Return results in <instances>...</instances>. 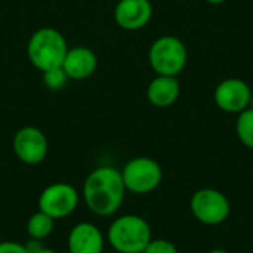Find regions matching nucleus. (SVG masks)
Listing matches in <instances>:
<instances>
[{"instance_id":"1","label":"nucleus","mask_w":253,"mask_h":253,"mask_svg":"<svg viewBox=\"0 0 253 253\" xmlns=\"http://www.w3.org/2000/svg\"><path fill=\"white\" fill-rule=\"evenodd\" d=\"M126 187L122 172L113 166L93 169L83 184V200L96 216H111L119 212L125 202Z\"/></svg>"},{"instance_id":"2","label":"nucleus","mask_w":253,"mask_h":253,"mask_svg":"<svg viewBox=\"0 0 253 253\" xmlns=\"http://www.w3.org/2000/svg\"><path fill=\"white\" fill-rule=\"evenodd\" d=\"M153 239L148 221L139 215L116 218L107 231L108 245L119 253H142Z\"/></svg>"},{"instance_id":"3","label":"nucleus","mask_w":253,"mask_h":253,"mask_svg":"<svg viewBox=\"0 0 253 253\" xmlns=\"http://www.w3.org/2000/svg\"><path fill=\"white\" fill-rule=\"evenodd\" d=\"M67 40L61 31L43 27L34 31L28 40L27 55L30 62L42 73L59 68L67 55Z\"/></svg>"},{"instance_id":"4","label":"nucleus","mask_w":253,"mask_h":253,"mask_svg":"<svg viewBox=\"0 0 253 253\" xmlns=\"http://www.w3.org/2000/svg\"><path fill=\"white\" fill-rule=\"evenodd\" d=\"M148 62L157 76L178 77L188 62L187 46L176 36H160L148 49Z\"/></svg>"},{"instance_id":"5","label":"nucleus","mask_w":253,"mask_h":253,"mask_svg":"<svg viewBox=\"0 0 253 253\" xmlns=\"http://www.w3.org/2000/svg\"><path fill=\"white\" fill-rule=\"evenodd\" d=\"M120 172L126 191L133 194L153 193L163 181V169L160 163L145 156L130 159Z\"/></svg>"},{"instance_id":"6","label":"nucleus","mask_w":253,"mask_h":253,"mask_svg":"<svg viewBox=\"0 0 253 253\" xmlns=\"http://www.w3.org/2000/svg\"><path fill=\"white\" fill-rule=\"evenodd\" d=\"M193 216L203 225L215 227L224 224L231 215L228 197L216 188H200L190 199Z\"/></svg>"},{"instance_id":"7","label":"nucleus","mask_w":253,"mask_h":253,"mask_svg":"<svg viewBox=\"0 0 253 253\" xmlns=\"http://www.w3.org/2000/svg\"><path fill=\"white\" fill-rule=\"evenodd\" d=\"M79 191L67 182H53L47 185L39 196V211L50 218L64 219L70 216L79 206Z\"/></svg>"},{"instance_id":"8","label":"nucleus","mask_w":253,"mask_h":253,"mask_svg":"<svg viewBox=\"0 0 253 253\" xmlns=\"http://www.w3.org/2000/svg\"><path fill=\"white\" fill-rule=\"evenodd\" d=\"M12 148L19 162L28 166L40 165L49 151L46 135L36 126H24L16 130Z\"/></svg>"},{"instance_id":"9","label":"nucleus","mask_w":253,"mask_h":253,"mask_svg":"<svg viewBox=\"0 0 253 253\" xmlns=\"http://www.w3.org/2000/svg\"><path fill=\"white\" fill-rule=\"evenodd\" d=\"M252 92L251 86L245 80L230 77L216 84L213 90V101L221 111L228 114H239L249 108Z\"/></svg>"},{"instance_id":"10","label":"nucleus","mask_w":253,"mask_h":253,"mask_svg":"<svg viewBox=\"0 0 253 253\" xmlns=\"http://www.w3.org/2000/svg\"><path fill=\"white\" fill-rule=\"evenodd\" d=\"M153 4L150 0H119L114 7L116 24L127 31H138L150 24Z\"/></svg>"},{"instance_id":"11","label":"nucleus","mask_w":253,"mask_h":253,"mask_svg":"<svg viewBox=\"0 0 253 253\" xmlns=\"http://www.w3.org/2000/svg\"><path fill=\"white\" fill-rule=\"evenodd\" d=\"M67 245L70 253H102L105 237L95 224L79 222L71 228Z\"/></svg>"},{"instance_id":"12","label":"nucleus","mask_w":253,"mask_h":253,"mask_svg":"<svg viewBox=\"0 0 253 253\" xmlns=\"http://www.w3.org/2000/svg\"><path fill=\"white\" fill-rule=\"evenodd\" d=\"M61 67L70 80H84L95 74L98 68V58L90 47L74 46L71 49L68 47Z\"/></svg>"},{"instance_id":"13","label":"nucleus","mask_w":253,"mask_h":253,"mask_svg":"<svg viewBox=\"0 0 253 253\" xmlns=\"http://www.w3.org/2000/svg\"><path fill=\"white\" fill-rule=\"evenodd\" d=\"M181 93V84L178 77L157 76L147 86V99L156 108L172 107Z\"/></svg>"},{"instance_id":"14","label":"nucleus","mask_w":253,"mask_h":253,"mask_svg":"<svg viewBox=\"0 0 253 253\" xmlns=\"http://www.w3.org/2000/svg\"><path fill=\"white\" fill-rule=\"evenodd\" d=\"M53 227H55V219L42 211H37L36 213H33L27 221L28 237L37 242H43L44 239H47L52 234Z\"/></svg>"},{"instance_id":"15","label":"nucleus","mask_w":253,"mask_h":253,"mask_svg":"<svg viewBox=\"0 0 253 253\" xmlns=\"http://www.w3.org/2000/svg\"><path fill=\"white\" fill-rule=\"evenodd\" d=\"M236 135L246 148L253 150V108L251 107L237 114Z\"/></svg>"},{"instance_id":"16","label":"nucleus","mask_w":253,"mask_h":253,"mask_svg":"<svg viewBox=\"0 0 253 253\" xmlns=\"http://www.w3.org/2000/svg\"><path fill=\"white\" fill-rule=\"evenodd\" d=\"M68 76L65 74V71L62 70V67L59 68H53V70H49V71H44L43 73V83L47 89H52V90H59L62 89L67 82H68Z\"/></svg>"},{"instance_id":"17","label":"nucleus","mask_w":253,"mask_h":253,"mask_svg":"<svg viewBox=\"0 0 253 253\" xmlns=\"http://www.w3.org/2000/svg\"><path fill=\"white\" fill-rule=\"evenodd\" d=\"M142 253H179L175 243L166 239H151Z\"/></svg>"},{"instance_id":"18","label":"nucleus","mask_w":253,"mask_h":253,"mask_svg":"<svg viewBox=\"0 0 253 253\" xmlns=\"http://www.w3.org/2000/svg\"><path fill=\"white\" fill-rule=\"evenodd\" d=\"M0 253H30L27 246L18 242H0Z\"/></svg>"},{"instance_id":"19","label":"nucleus","mask_w":253,"mask_h":253,"mask_svg":"<svg viewBox=\"0 0 253 253\" xmlns=\"http://www.w3.org/2000/svg\"><path fill=\"white\" fill-rule=\"evenodd\" d=\"M31 253H58V252H55L53 249H49V248L42 246V248H39L37 251H34V252H31Z\"/></svg>"},{"instance_id":"20","label":"nucleus","mask_w":253,"mask_h":253,"mask_svg":"<svg viewBox=\"0 0 253 253\" xmlns=\"http://www.w3.org/2000/svg\"><path fill=\"white\" fill-rule=\"evenodd\" d=\"M206 3H209V4H213V6H219V4H222V3H225L227 0H205Z\"/></svg>"},{"instance_id":"21","label":"nucleus","mask_w":253,"mask_h":253,"mask_svg":"<svg viewBox=\"0 0 253 253\" xmlns=\"http://www.w3.org/2000/svg\"><path fill=\"white\" fill-rule=\"evenodd\" d=\"M208 253H230V252H228V251H225V249L216 248V249H212V251H209Z\"/></svg>"},{"instance_id":"22","label":"nucleus","mask_w":253,"mask_h":253,"mask_svg":"<svg viewBox=\"0 0 253 253\" xmlns=\"http://www.w3.org/2000/svg\"><path fill=\"white\" fill-rule=\"evenodd\" d=\"M249 107L253 108V92H252V96H251V102H249Z\"/></svg>"},{"instance_id":"23","label":"nucleus","mask_w":253,"mask_h":253,"mask_svg":"<svg viewBox=\"0 0 253 253\" xmlns=\"http://www.w3.org/2000/svg\"><path fill=\"white\" fill-rule=\"evenodd\" d=\"M67 253H70V252H67Z\"/></svg>"}]
</instances>
